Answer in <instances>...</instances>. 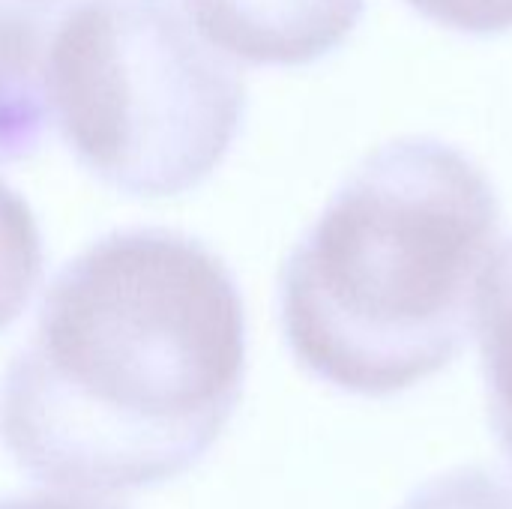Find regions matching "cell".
<instances>
[{
	"mask_svg": "<svg viewBox=\"0 0 512 509\" xmlns=\"http://www.w3.org/2000/svg\"><path fill=\"white\" fill-rule=\"evenodd\" d=\"M501 201L459 147L408 135L366 156L294 246L279 315L294 360L354 396H396L468 345Z\"/></svg>",
	"mask_w": 512,
	"mask_h": 509,
	"instance_id": "2",
	"label": "cell"
},
{
	"mask_svg": "<svg viewBox=\"0 0 512 509\" xmlns=\"http://www.w3.org/2000/svg\"><path fill=\"white\" fill-rule=\"evenodd\" d=\"M63 0H0V162L39 150L51 108L45 60Z\"/></svg>",
	"mask_w": 512,
	"mask_h": 509,
	"instance_id": "5",
	"label": "cell"
},
{
	"mask_svg": "<svg viewBox=\"0 0 512 509\" xmlns=\"http://www.w3.org/2000/svg\"><path fill=\"white\" fill-rule=\"evenodd\" d=\"M246 375L231 267L174 228H120L42 294L30 342L0 381V441L33 480L132 492L195 468Z\"/></svg>",
	"mask_w": 512,
	"mask_h": 509,
	"instance_id": "1",
	"label": "cell"
},
{
	"mask_svg": "<svg viewBox=\"0 0 512 509\" xmlns=\"http://www.w3.org/2000/svg\"><path fill=\"white\" fill-rule=\"evenodd\" d=\"M42 264L39 222L24 195L0 180V333L27 309L42 279Z\"/></svg>",
	"mask_w": 512,
	"mask_h": 509,
	"instance_id": "7",
	"label": "cell"
},
{
	"mask_svg": "<svg viewBox=\"0 0 512 509\" xmlns=\"http://www.w3.org/2000/svg\"><path fill=\"white\" fill-rule=\"evenodd\" d=\"M477 321L489 420L501 450L512 462V237L483 279Z\"/></svg>",
	"mask_w": 512,
	"mask_h": 509,
	"instance_id": "6",
	"label": "cell"
},
{
	"mask_svg": "<svg viewBox=\"0 0 512 509\" xmlns=\"http://www.w3.org/2000/svg\"><path fill=\"white\" fill-rule=\"evenodd\" d=\"M402 509H512V477L495 468H459L420 486Z\"/></svg>",
	"mask_w": 512,
	"mask_h": 509,
	"instance_id": "8",
	"label": "cell"
},
{
	"mask_svg": "<svg viewBox=\"0 0 512 509\" xmlns=\"http://www.w3.org/2000/svg\"><path fill=\"white\" fill-rule=\"evenodd\" d=\"M45 93L78 165L132 198L201 186L246 117L243 72L177 0H75L51 33Z\"/></svg>",
	"mask_w": 512,
	"mask_h": 509,
	"instance_id": "3",
	"label": "cell"
},
{
	"mask_svg": "<svg viewBox=\"0 0 512 509\" xmlns=\"http://www.w3.org/2000/svg\"><path fill=\"white\" fill-rule=\"evenodd\" d=\"M423 18L468 36L512 30V0H405Z\"/></svg>",
	"mask_w": 512,
	"mask_h": 509,
	"instance_id": "9",
	"label": "cell"
},
{
	"mask_svg": "<svg viewBox=\"0 0 512 509\" xmlns=\"http://www.w3.org/2000/svg\"><path fill=\"white\" fill-rule=\"evenodd\" d=\"M0 509H120L114 504H105V501H96V498H87V495H48V492H39V495H24V498H3Z\"/></svg>",
	"mask_w": 512,
	"mask_h": 509,
	"instance_id": "10",
	"label": "cell"
},
{
	"mask_svg": "<svg viewBox=\"0 0 512 509\" xmlns=\"http://www.w3.org/2000/svg\"><path fill=\"white\" fill-rule=\"evenodd\" d=\"M195 30L252 66H309L360 24L366 0H183Z\"/></svg>",
	"mask_w": 512,
	"mask_h": 509,
	"instance_id": "4",
	"label": "cell"
}]
</instances>
